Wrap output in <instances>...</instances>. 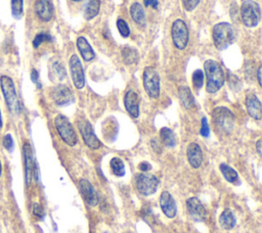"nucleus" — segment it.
Wrapping results in <instances>:
<instances>
[{
    "label": "nucleus",
    "instance_id": "1",
    "mask_svg": "<svg viewBox=\"0 0 262 233\" xmlns=\"http://www.w3.org/2000/svg\"><path fill=\"white\" fill-rule=\"evenodd\" d=\"M205 75L207 79L206 90L208 93L217 92L225 82V75L219 62L213 59H208L204 63Z\"/></svg>",
    "mask_w": 262,
    "mask_h": 233
},
{
    "label": "nucleus",
    "instance_id": "2",
    "mask_svg": "<svg viewBox=\"0 0 262 233\" xmlns=\"http://www.w3.org/2000/svg\"><path fill=\"white\" fill-rule=\"evenodd\" d=\"M212 39L218 50H224L235 39L233 27L228 22H218L212 29Z\"/></svg>",
    "mask_w": 262,
    "mask_h": 233
},
{
    "label": "nucleus",
    "instance_id": "3",
    "mask_svg": "<svg viewBox=\"0 0 262 233\" xmlns=\"http://www.w3.org/2000/svg\"><path fill=\"white\" fill-rule=\"evenodd\" d=\"M0 87L9 111L12 114H18L20 112V103L12 79L8 76H1Z\"/></svg>",
    "mask_w": 262,
    "mask_h": 233
},
{
    "label": "nucleus",
    "instance_id": "4",
    "mask_svg": "<svg viewBox=\"0 0 262 233\" xmlns=\"http://www.w3.org/2000/svg\"><path fill=\"white\" fill-rule=\"evenodd\" d=\"M212 122L217 131L229 134L234 127V114L225 106L215 107L212 111Z\"/></svg>",
    "mask_w": 262,
    "mask_h": 233
},
{
    "label": "nucleus",
    "instance_id": "5",
    "mask_svg": "<svg viewBox=\"0 0 262 233\" xmlns=\"http://www.w3.org/2000/svg\"><path fill=\"white\" fill-rule=\"evenodd\" d=\"M241 17L243 24L248 28L256 27L261 17L259 4L254 0H245L241 6Z\"/></svg>",
    "mask_w": 262,
    "mask_h": 233
},
{
    "label": "nucleus",
    "instance_id": "6",
    "mask_svg": "<svg viewBox=\"0 0 262 233\" xmlns=\"http://www.w3.org/2000/svg\"><path fill=\"white\" fill-rule=\"evenodd\" d=\"M54 126L60 136V138L70 146H74L78 142L76 132L69 121V119L62 114H58L54 119Z\"/></svg>",
    "mask_w": 262,
    "mask_h": 233
},
{
    "label": "nucleus",
    "instance_id": "7",
    "mask_svg": "<svg viewBox=\"0 0 262 233\" xmlns=\"http://www.w3.org/2000/svg\"><path fill=\"white\" fill-rule=\"evenodd\" d=\"M143 87L150 98H158L160 96V76L157 69L152 66H147L143 71Z\"/></svg>",
    "mask_w": 262,
    "mask_h": 233
},
{
    "label": "nucleus",
    "instance_id": "8",
    "mask_svg": "<svg viewBox=\"0 0 262 233\" xmlns=\"http://www.w3.org/2000/svg\"><path fill=\"white\" fill-rule=\"evenodd\" d=\"M158 186L159 179L155 175L141 173L135 176V187L137 191L144 196H149L154 194L157 191Z\"/></svg>",
    "mask_w": 262,
    "mask_h": 233
},
{
    "label": "nucleus",
    "instance_id": "9",
    "mask_svg": "<svg viewBox=\"0 0 262 233\" xmlns=\"http://www.w3.org/2000/svg\"><path fill=\"white\" fill-rule=\"evenodd\" d=\"M171 37L173 44L179 50H182L186 47L189 40L188 28L184 20L176 19L171 27Z\"/></svg>",
    "mask_w": 262,
    "mask_h": 233
},
{
    "label": "nucleus",
    "instance_id": "10",
    "mask_svg": "<svg viewBox=\"0 0 262 233\" xmlns=\"http://www.w3.org/2000/svg\"><path fill=\"white\" fill-rule=\"evenodd\" d=\"M78 130L83 138L84 143L91 149H98L101 146V142L96 137L91 124L86 119H80L77 122Z\"/></svg>",
    "mask_w": 262,
    "mask_h": 233
},
{
    "label": "nucleus",
    "instance_id": "11",
    "mask_svg": "<svg viewBox=\"0 0 262 233\" xmlns=\"http://www.w3.org/2000/svg\"><path fill=\"white\" fill-rule=\"evenodd\" d=\"M24 158H25V174H26V183L30 185L33 181V178L36 177V161L33 149L29 142H26L23 146Z\"/></svg>",
    "mask_w": 262,
    "mask_h": 233
},
{
    "label": "nucleus",
    "instance_id": "12",
    "mask_svg": "<svg viewBox=\"0 0 262 233\" xmlns=\"http://www.w3.org/2000/svg\"><path fill=\"white\" fill-rule=\"evenodd\" d=\"M50 96L53 102L59 106L69 105L72 102H74V99H75L71 89L68 86L62 84H59L53 87L50 92Z\"/></svg>",
    "mask_w": 262,
    "mask_h": 233
},
{
    "label": "nucleus",
    "instance_id": "13",
    "mask_svg": "<svg viewBox=\"0 0 262 233\" xmlns=\"http://www.w3.org/2000/svg\"><path fill=\"white\" fill-rule=\"evenodd\" d=\"M70 69H71V76H72L74 86L77 89L84 88L85 86L84 69H83L81 60L77 54H73L70 58Z\"/></svg>",
    "mask_w": 262,
    "mask_h": 233
},
{
    "label": "nucleus",
    "instance_id": "14",
    "mask_svg": "<svg viewBox=\"0 0 262 233\" xmlns=\"http://www.w3.org/2000/svg\"><path fill=\"white\" fill-rule=\"evenodd\" d=\"M186 209L189 217L195 222H203L206 219L205 206L198 197H190L186 200Z\"/></svg>",
    "mask_w": 262,
    "mask_h": 233
},
{
    "label": "nucleus",
    "instance_id": "15",
    "mask_svg": "<svg viewBox=\"0 0 262 233\" xmlns=\"http://www.w3.org/2000/svg\"><path fill=\"white\" fill-rule=\"evenodd\" d=\"M79 188L81 195L89 205L95 206L98 203V196L96 194V191L88 180L81 179L79 181Z\"/></svg>",
    "mask_w": 262,
    "mask_h": 233
},
{
    "label": "nucleus",
    "instance_id": "16",
    "mask_svg": "<svg viewBox=\"0 0 262 233\" xmlns=\"http://www.w3.org/2000/svg\"><path fill=\"white\" fill-rule=\"evenodd\" d=\"M160 206L164 215L168 218H174L177 212L176 202L168 191H163L160 195Z\"/></svg>",
    "mask_w": 262,
    "mask_h": 233
},
{
    "label": "nucleus",
    "instance_id": "17",
    "mask_svg": "<svg viewBox=\"0 0 262 233\" xmlns=\"http://www.w3.org/2000/svg\"><path fill=\"white\" fill-rule=\"evenodd\" d=\"M186 157L189 165L193 169H198L201 167L203 162V151L198 143L191 142L188 144L186 148Z\"/></svg>",
    "mask_w": 262,
    "mask_h": 233
},
{
    "label": "nucleus",
    "instance_id": "18",
    "mask_svg": "<svg viewBox=\"0 0 262 233\" xmlns=\"http://www.w3.org/2000/svg\"><path fill=\"white\" fill-rule=\"evenodd\" d=\"M125 108L132 118H138L139 115V96L133 90L126 92L124 97Z\"/></svg>",
    "mask_w": 262,
    "mask_h": 233
},
{
    "label": "nucleus",
    "instance_id": "19",
    "mask_svg": "<svg viewBox=\"0 0 262 233\" xmlns=\"http://www.w3.org/2000/svg\"><path fill=\"white\" fill-rule=\"evenodd\" d=\"M35 12L43 21H49L53 16V4L50 0H37L35 3Z\"/></svg>",
    "mask_w": 262,
    "mask_h": 233
},
{
    "label": "nucleus",
    "instance_id": "20",
    "mask_svg": "<svg viewBox=\"0 0 262 233\" xmlns=\"http://www.w3.org/2000/svg\"><path fill=\"white\" fill-rule=\"evenodd\" d=\"M245 104L248 110V113L255 120H260L262 116L261 102L254 93H250L246 96Z\"/></svg>",
    "mask_w": 262,
    "mask_h": 233
},
{
    "label": "nucleus",
    "instance_id": "21",
    "mask_svg": "<svg viewBox=\"0 0 262 233\" xmlns=\"http://www.w3.org/2000/svg\"><path fill=\"white\" fill-rule=\"evenodd\" d=\"M77 48L85 61H91L92 59H94V50L92 49L91 45L88 43L85 37H79L77 39Z\"/></svg>",
    "mask_w": 262,
    "mask_h": 233
},
{
    "label": "nucleus",
    "instance_id": "22",
    "mask_svg": "<svg viewBox=\"0 0 262 233\" xmlns=\"http://www.w3.org/2000/svg\"><path fill=\"white\" fill-rule=\"evenodd\" d=\"M49 77L53 82H58V81H62V80L66 79V77H67L66 69L59 61L54 60L50 64V66H49Z\"/></svg>",
    "mask_w": 262,
    "mask_h": 233
},
{
    "label": "nucleus",
    "instance_id": "23",
    "mask_svg": "<svg viewBox=\"0 0 262 233\" xmlns=\"http://www.w3.org/2000/svg\"><path fill=\"white\" fill-rule=\"evenodd\" d=\"M178 96H179V99L182 103V105L189 109L191 107H193L194 105V98H193V95L190 91V89L186 86H181L179 87L178 89Z\"/></svg>",
    "mask_w": 262,
    "mask_h": 233
},
{
    "label": "nucleus",
    "instance_id": "24",
    "mask_svg": "<svg viewBox=\"0 0 262 233\" xmlns=\"http://www.w3.org/2000/svg\"><path fill=\"white\" fill-rule=\"evenodd\" d=\"M219 223L223 229L231 230L235 226L236 220H235V217L232 214V212L229 208H226L221 213V215L219 217Z\"/></svg>",
    "mask_w": 262,
    "mask_h": 233
},
{
    "label": "nucleus",
    "instance_id": "25",
    "mask_svg": "<svg viewBox=\"0 0 262 233\" xmlns=\"http://www.w3.org/2000/svg\"><path fill=\"white\" fill-rule=\"evenodd\" d=\"M130 14L132 19L137 24V25H143L145 22V12L142 7V5L138 2H134L130 6Z\"/></svg>",
    "mask_w": 262,
    "mask_h": 233
},
{
    "label": "nucleus",
    "instance_id": "26",
    "mask_svg": "<svg viewBox=\"0 0 262 233\" xmlns=\"http://www.w3.org/2000/svg\"><path fill=\"white\" fill-rule=\"evenodd\" d=\"M219 169L227 182L234 184V185H238V183H239L238 174L234 169H232L230 166H228L226 164H221L219 166Z\"/></svg>",
    "mask_w": 262,
    "mask_h": 233
},
{
    "label": "nucleus",
    "instance_id": "27",
    "mask_svg": "<svg viewBox=\"0 0 262 233\" xmlns=\"http://www.w3.org/2000/svg\"><path fill=\"white\" fill-rule=\"evenodd\" d=\"M100 8V1L99 0H87L85 4V9H84V16L87 20H90L94 18Z\"/></svg>",
    "mask_w": 262,
    "mask_h": 233
},
{
    "label": "nucleus",
    "instance_id": "28",
    "mask_svg": "<svg viewBox=\"0 0 262 233\" xmlns=\"http://www.w3.org/2000/svg\"><path fill=\"white\" fill-rule=\"evenodd\" d=\"M122 53V57H123V61L125 62V64L127 65H131L134 64L138 61L139 58V53L138 51L133 48V47H124L121 51Z\"/></svg>",
    "mask_w": 262,
    "mask_h": 233
},
{
    "label": "nucleus",
    "instance_id": "29",
    "mask_svg": "<svg viewBox=\"0 0 262 233\" xmlns=\"http://www.w3.org/2000/svg\"><path fill=\"white\" fill-rule=\"evenodd\" d=\"M160 137H161L162 143L166 147L175 146V136H174V133L172 132L171 129H169L167 127L162 128L161 131H160Z\"/></svg>",
    "mask_w": 262,
    "mask_h": 233
},
{
    "label": "nucleus",
    "instance_id": "30",
    "mask_svg": "<svg viewBox=\"0 0 262 233\" xmlns=\"http://www.w3.org/2000/svg\"><path fill=\"white\" fill-rule=\"evenodd\" d=\"M112 172L117 177H123L125 175V165L120 157H113L110 162Z\"/></svg>",
    "mask_w": 262,
    "mask_h": 233
},
{
    "label": "nucleus",
    "instance_id": "31",
    "mask_svg": "<svg viewBox=\"0 0 262 233\" xmlns=\"http://www.w3.org/2000/svg\"><path fill=\"white\" fill-rule=\"evenodd\" d=\"M11 13L15 18H19L24 11V0H10Z\"/></svg>",
    "mask_w": 262,
    "mask_h": 233
},
{
    "label": "nucleus",
    "instance_id": "32",
    "mask_svg": "<svg viewBox=\"0 0 262 233\" xmlns=\"http://www.w3.org/2000/svg\"><path fill=\"white\" fill-rule=\"evenodd\" d=\"M192 84L195 89H201L204 85V73L201 69H196L192 74Z\"/></svg>",
    "mask_w": 262,
    "mask_h": 233
},
{
    "label": "nucleus",
    "instance_id": "33",
    "mask_svg": "<svg viewBox=\"0 0 262 233\" xmlns=\"http://www.w3.org/2000/svg\"><path fill=\"white\" fill-rule=\"evenodd\" d=\"M117 28H118V31L120 32V34H121L122 37H124V38L129 37V35H130V29H129L128 24H127L124 19L119 18V19L117 20Z\"/></svg>",
    "mask_w": 262,
    "mask_h": 233
},
{
    "label": "nucleus",
    "instance_id": "34",
    "mask_svg": "<svg viewBox=\"0 0 262 233\" xmlns=\"http://www.w3.org/2000/svg\"><path fill=\"white\" fill-rule=\"evenodd\" d=\"M46 41H51V36L48 35L47 33H39L35 36L34 40H33V46L35 48H38L42 43L46 42Z\"/></svg>",
    "mask_w": 262,
    "mask_h": 233
},
{
    "label": "nucleus",
    "instance_id": "35",
    "mask_svg": "<svg viewBox=\"0 0 262 233\" xmlns=\"http://www.w3.org/2000/svg\"><path fill=\"white\" fill-rule=\"evenodd\" d=\"M181 2L185 10L192 11L199 5L201 0H181Z\"/></svg>",
    "mask_w": 262,
    "mask_h": 233
},
{
    "label": "nucleus",
    "instance_id": "36",
    "mask_svg": "<svg viewBox=\"0 0 262 233\" xmlns=\"http://www.w3.org/2000/svg\"><path fill=\"white\" fill-rule=\"evenodd\" d=\"M2 142H3V146L6 150L12 151V149H13V139H12V136L10 134L4 135Z\"/></svg>",
    "mask_w": 262,
    "mask_h": 233
},
{
    "label": "nucleus",
    "instance_id": "37",
    "mask_svg": "<svg viewBox=\"0 0 262 233\" xmlns=\"http://www.w3.org/2000/svg\"><path fill=\"white\" fill-rule=\"evenodd\" d=\"M201 135L204 137H208L210 135V129L208 126V122L206 118L202 119V127H201Z\"/></svg>",
    "mask_w": 262,
    "mask_h": 233
},
{
    "label": "nucleus",
    "instance_id": "38",
    "mask_svg": "<svg viewBox=\"0 0 262 233\" xmlns=\"http://www.w3.org/2000/svg\"><path fill=\"white\" fill-rule=\"evenodd\" d=\"M150 145H151V147H152V149H154L155 152L161 153V151H162V145H161L159 139L152 138V139L150 140Z\"/></svg>",
    "mask_w": 262,
    "mask_h": 233
},
{
    "label": "nucleus",
    "instance_id": "39",
    "mask_svg": "<svg viewBox=\"0 0 262 233\" xmlns=\"http://www.w3.org/2000/svg\"><path fill=\"white\" fill-rule=\"evenodd\" d=\"M33 214L37 217H43L44 216V211L42 208V206L39 203H34L33 204Z\"/></svg>",
    "mask_w": 262,
    "mask_h": 233
},
{
    "label": "nucleus",
    "instance_id": "40",
    "mask_svg": "<svg viewBox=\"0 0 262 233\" xmlns=\"http://www.w3.org/2000/svg\"><path fill=\"white\" fill-rule=\"evenodd\" d=\"M138 168H139V170L142 171V172H147V171H150V170H151V165L148 164L147 161H142V162L139 164Z\"/></svg>",
    "mask_w": 262,
    "mask_h": 233
},
{
    "label": "nucleus",
    "instance_id": "41",
    "mask_svg": "<svg viewBox=\"0 0 262 233\" xmlns=\"http://www.w3.org/2000/svg\"><path fill=\"white\" fill-rule=\"evenodd\" d=\"M158 4H159L158 0H144V5H145V7L151 6L152 8L156 9V8L158 7Z\"/></svg>",
    "mask_w": 262,
    "mask_h": 233
},
{
    "label": "nucleus",
    "instance_id": "42",
    "mask_svg": "<svg viewBox=\"0 0 262 233\" xmlns=\"http://www.w3.org/2000/svg\"><path fill=\"white\" fill-rule=\"evenodd\" d=\"M31 80L33 81V83L35 84H38V81H39V75H38V72L33 68L32 72H31Z\"/></svg>",
    "mask_w": 262,
    "mask_h": 233
},
{
    "label": "nucleus",
    "instance_id": "43",
    "mask_svg": "<svg viewBox=\"0 0 262 233\" xmlns=\"http://www.w3.org/2000/svg\"><path fill=\"white\" fill-rule=\"evenodd\" d=\"M261 74H262V67L259 66L258 71H257V80H258V84L261 86L262 85V80H261Z\"/></svg>",
    "mask_w": 262,
    "mask_h": 233
},
{
    "label": "nucleus",
    "instance_id": "44",
    "mask_svg": "<svg viewBox=\"0 0 262 233\" xmlns=\"http://www.w3.org/2000/svg\"><path fill=\"white\" fill-rule=\"evenodd\" d=\"M261 145H262V141H261V139H259V140L256 142V149H257V152H258L259 155L261 154Z\"/></svg>",
    "mask_w": 262,
    "mask_h": 233
},
{
    "label": "nucleus",
    "instance_id": "45",
    "mask_svg": "<svg viewBox=\"0 0 262 233\" xmlns=\"http://www.w3.org/2000/svg\"><path fill=\"white\" fill-rule=\"evenodd\" d=\"M3 122H2V116H1V111H0V128H2Z\"/></svg>",
    "mask_w": 262,
    "mask_h": 233
},
{
    "label": "nucleus",
    "instance_id": "46",
    "mask_svg": "<svg viewBox=\"0 0 262 233\" xmlns=\"http://www.w3.org/2000/svg\"><path fill=\"white\" fill-rule=\"evenodd\" d=\"M1 172H2V166H1V161H0V176H1Z\"/></svg>",
    "mask_w": 262,
    "mask_h": 233
},
{
    "label": "nucleus",
    "instance_id": "47",
    "mask_svg": "<svg viewBox=\"0 0 262 233\" xmlns=\"http://www.w3.org/2000/svg\"><path fill=\"white\" fill-rule=\"evenodd\" d=\"M72 1H75V2H79V1H81V0H72Z\"/></svg>",
    "mask_w": 262,
    "mask_h": 233
}]
</instances>
